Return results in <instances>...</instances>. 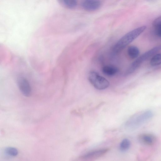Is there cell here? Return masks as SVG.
Here are the masks:
<instances>
[{
	"label": "cell",
	"instance_id": "obj_6",
	"mask_svg": "<svg viewBox=\"0 0 161 161\" xmlns=\"http://www.w3.org/2000/svg\"><path fill=\"white\" fill-rule=\"evenodd\" d=\"M108 150V149H103L92 151L82 156L80 158L83 160H94L104 155Z\"/></svg>",
	"mask_w": 161,
	"mask_h": 161
},
{
	"label": "cell",
	"instance_id": "obj_14",
	"mask_svg": "<svg viewBox=\"0 0 161 161\" xmlns=\"http://www.w3.org/2000/svg\"><path fill=\"white\" fill-rule=\"evenodd\" d=\"M5 153L8 155L11 156H15L18 154L17 150L13 147H8L4 150Z\"/></svg>",
	"mask_w": 161,
	"mask_h": 161
},
{
	"label": "cell",
	"instance_id": "obj_16",
	"mask_svg": "<svg viewBox=\"0 0 161 161\" xmlns=\"http://www.w3.org/2000/svg\"><path fill=\"white\" fill-rule=\"evenodd\" d=\"M153 24L154 26L161 25V16L156 19L153 21Z\"/></svg>",
	"mask_w": 161,
	"mask_h": 161
},
{
	"label": "cell",
	"instance_id": "obj_15",
	"mask_svg": "<svg viewBox=\"0 0 161 161\" xmlns=\"http://www.w3.org/2000/svg\"><path fill=\"white\" fill-rule=\"evenodd\" d=\"M156 34L159 37H161V25L155 26Z\"/></svg>",
	"mask_w": 161,
	"mask_h": 161
},
{
	"label": "cell",
	"instance_id": "obj_12",
	"mask_svg": "<svg viewBox=\"0 0 161 161\" xmlns=\"http://www.w3.org/2000/svg\"><path fill=\"white\" fill-rule=\"evenodd\" d=\"M150 63L152 66H156L161 64V54H156L152 57Z\"/></svg>",
	"mask_w": 161,
	"mask_h": 161
},
{
	"label": "cell",
	"instance_id": "obj_8",
	"mask_svg": "<svg viewBox=\"0 0 161 161\" xmlns=\"http://www.w3.org/2000/svg\"><path fill=\"white\" fill-rule=\"evenodd\" d=\"M81 5L84 9L92 11L98 9L101 6V3L99 0H84Z\"/></svg>",
	"mask_w": 161,
	"mask_h": 161
},
{
	"label": "cell",
	"instance_id": "obj_11",
	"mask_svg": "<svg viewBox=\"0 0 161 161\" xmlns=\"http://www.w3.org/2000/svg\"><path fill=\"white\" fill-rule=\"evenodd\" d=\"M127 53L130 58L135 59L138 57L140 52L139 49L136 47L131 46L128 47Z\"/></svg>",
	"mask_w": 161,
	"mask_h": 161
},
{
	"label": "cell",
	"instance_id": "obj_7",
	"mask_svg": "<svg viewBox=\"0 0 161 161\" xmlns=\"http://www.w3.org/2000/svg\"><path fill=\"white\" fill-rule=\"evenodd\" d=\"M139 142L142 144L148 146H152L155 144L157 141L156 136L152 134H143L138 137Z\"/></svg>",
	"mask_w": 161,
	"mask_h": 161
},
{
	"label": "cell",
	"instance_id": "obj_10",
	"mask_svg": "<svg viewBox=\"0 0 161 161\" xmlns=\"http://www.w3.org/2000/svg\"><path fill=\"white\" fill-rule=\"evenodd\" d=\"M59 3L63 6L69 9L75 8L77 4L76 0H58Z\"/></svg>",
	"mask_w": 161,
	"mask_h": 161
},
{
	"label": "cell",
	"instance_id": "obj_2",
	"mask_svg": "<svg viewBox=\"0 0 161 161\" xmlns=\"http://www.w3.org/2000/svg\"><path fill=\"white\" fill-rule=\"evenodd\" d=\"M153 116L150 110L142 111L132 116L127 122L126 126L129 129H134L150 120Z\"/></svg>",
	"mask_w": 161,
	"mask_h": 161
},
{
	"label": "cell",
	"instance_id": "obj_5",
	"mask_svg": "<svg viewBox=\"0 0 161 161\" xmlns=\"http://www.w3.org/2000/svg\"><path fill=\"white\" fill-rule=\"evenodd\" d=\"M17 84L21 92L25 96L29 97L31 94V88L28 80L23 77H19L17 79Z\"/></svg>",
	"mask_w": 161,
	"mask_h": 161
},
{
	"label": "cell",
	"instance_id": "obj_3",
	"mask_svg": "<svg viewBox=\"0 0 161 161\" xmlns=\"http://www.w3.org/2000/svg\"><path fill=\"white\" fill-rule=\"evenodd\" d=\"M161 50V45L155 47L146 52L137 58L130 66L125 74L128 75L133 73L144 61Z\"/></svg>",
	"mask_w": 161,
	"mask_h": 161
},
{
	"label": "cell",
	"instance_id": "obj_13",
	"mask_svg": "<svg viewBox=\"0 0 161 161\" xmlns=\"http://www.w3.org/2000/svg\"><path fill=\"white\" fill-rule=\"evenodd\" d=\"M130 142L127 139H125L123 140L120 145V148L122 151H126L128 150L130 146Z\"/></svg>",
	"mask_w": 161,
	"mask_h": 161
},
{
	"label": "cell",
	"instance_id": "obj_4",
	"mask_svg": "<svg viewBox=\"0 0 161 161\" xmlns=\"http://www.w3.org/2000/svg\"><path fill=\"white\" fill-rule=\"evenodd\" d=\"M88 80L91 84L96 89L103 90L109 85V81L95 71H90L88 75Z\"/></svg>",
	"mask_w": 161,
	"mask_h": 161
},
{
	"label": "cell",
	"instance_id": "obj_9",
	"mask_svg": "<svg viewBox=\"0 0 161 161\" xmlns=\"http://www.w3.org/2000/svg\"><path fill=\"white\" fill-rule=\"evenodd\" d=\"M102 71L105 75L112 76L116 74L118 72V69L114 66L106 65L103 67Z\"/></svg>",
	"mask_w": 161,
	"mask_h": 161
},
{
	"label": "cell",
	"instance_id": "obj_1",
	"mask_svg": "<svg viewBox=\"0 0 161 161\" xmlns=\"http://www.w3.org/2000/svg\"><path fill=\"white\" fill-rule=\"evenodd\" d=\"M146 27L145 26L139 27L130 31L123 36L113 47V53L117 54L120 52L143 32Z\"/></svg>",
	"mask_w": 161,
	"mask_h": 161
}]
</instances>
